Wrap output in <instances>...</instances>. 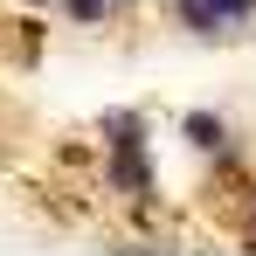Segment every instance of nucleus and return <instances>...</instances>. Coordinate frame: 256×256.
I'll return each instance as SVG.
<instances>
[{"label": "nucleus", "mask_w": 256, "mask_h": 256, "mask_svg": "<svg viewBox=\"0 0 256 256\" xmlns=\"http://www.w3.org/2000/svg\"><path fill=\"white\" fill-rule=\"evenodd\" d=\"M256 0H180V21L194 28V35H214V28H228V21H250Z\"/></svg>", "instance_id": "obj_1"}, {"label": "nucleus", "mask_w": 256, "mask_h": 256, "mask_svg": "<svg viewBox=\"0 0 256 256\" xmlns=\"http://www.w3.org/2000/svg\"><path fill=\"white\" fill-rule=\"evenodd\" d=\"M111 187L118 194H152V166L138 146H111Z\"/></svg>", "instance_id": "obj_2"}, {"label": "nucleus", "mask_w": 256, "mask_h": 256, "mask_svg": "<svg viewBox=\"0 0 256 256\" xmlns=\"http://www.w3.org/2000/svg\"><path fill=\"white\" fill-rule=\"evenodd\" d=\"M180 132H187V146H201V152H222V138H228V125H222V118H208V111H187V118H180Z\"/></svg>", "instance_id": "obj_3"}, {"label": "nucleus", "mask_w": 256, "mask_h": 256, "mask_svg": "<svg viewBox=\"0 0 256 256\" xmlns=\"http://www.w3.org/2000/svg\"><path fill=\"white\" fill-rule=\"evenodd\" d=\"M62 7H70L76 21H104V14H111V0H62Z\"/></svg>", "instance_id": "obj_4"}, {"label": "nucleus", "mask_w": 256, "mask_h": 256, "mask_svg": "<svg viewBox=\"0 0 256 256\" xmlns=\"http://www.w3.org/2000/svg\"><path fill=\"white\" fill-rule=\"evenodd\" d=\"M28 7H48V0H28Z\"/></svg>", "instance_id": "obj_5"}]
</instances>
